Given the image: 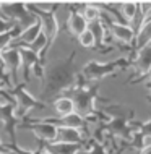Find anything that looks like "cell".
<instances>
[{
  "label": "cell",
  "mask_w": 151,
  "mask_h": 154,
  "mask_svg": "<svg viewBox=\"0 0 151 154\" xmlns=\"http://www.w3.org/2000/svg\"><path fill=\"white\" fill-rule=\"evenodd\" d=\"M111 32H112V37H115L117 41H122V42H130V41L135 37L133 28L127 26V24H122V23H114L112 24Z\"/></svg>",
  "instance_id": "6da1fadb"
},
{
  "label": "cell",
  "mask_w": 151,
  "mask_h": 154,
  "mask_svg": "<svg viewBox=\"0 0 151 154\" xmlns=\"http://www.w3.org/2000/svg\"><path fill=\"white\" fill-rule=\"evenodd\" d=\"M137 66L141 73H148L151 70V44H146L140 49L137 59Z\"/></svg>",
  "instance_id": "7a4b0ae2"
},
{
  "label": "cell",
  "mask_w": 151,
  "mask_h": 154,
  "mask_svg": "<svg viewBox=\"0 0 151 154\" xmlns=\"http://www.w3.org/2000/svg\"><path fill=\"white\" fill-rule=\"evenodd\" d=\"M57 140L58 143H64V144H77L80 141V131L73 130V128H58L57 130Z\"/></svg>",
  "instance_id": "3957f363"
},
{
  "label": "cell",
  "mask_w": 151,
  "mask_h": 154,
  "mask_svg": "<svg viewBox=\"0 0 151 154\" xmlns=\"http://www.w3.org/2000/svg\"><path fill=\"white\" fill-rule=\"evenodd\" d=\"M68 26H70V31H72L73 34H77V36H80L83 31L88 29V23H86V20L81 16V13H72L70 15Z\"/></svg>",
  "instance_id": "277c9868"
},
{
  "label": "cell",
  "mask_w": 151,
  "mask_h": 154,
  "mask_svg": "<svg viewBox=\"0 0 151 154\" xmlns=\"http://www.w3.org/2000/svg\"><path fill=\"white\" fill-rule=\"evenodd\" d=\"M57 127L54 125H49V123H44V125H37L34 127V131L37 133V136L44 140H49V141H55L57 140Z\"/></svg>",
  "instance_id": "5b68a950"
},
{
  "label": "cell",
  "mask_w": 151,
  "mask_h": 154,
  "mask_svg": "<svg viewBox=\"0 0 151 154\" xmlns=\"http://www.w3.org/2000/svg\"><path fill=\"white\" fill-rule=\"evenodd\" d=\"M55 110H57V114H60L62 117H65V115L75 112V102L68 97H60V99H57V102H55Z\"/></svg>",
  "instance_id": "8992f818"
},
{
  "label": "cell",
  "mask_w": 151,
  "mask_h": 154,
  "mask_svg": "<svg viewBox=\"0 0 151 154\" xmlns=\"http://www.w3.org/2000/svg\"><path fill=\"white\" fill-rule=\"evenodd\" d=\"M42 32V28H41V23H36V24H33V26H29L26 31L23 32L21 36V41L23 42H28V44H33L36 41V37Z\"/></svg>",
  "instance_id": "52a82bcc"
},
{
  "label": "cell",
  "mask_w": 151,
  "mask_h": 154,
  "mask_svg": "<svg viewBox=\"0 0 151 154\" xmlns=\"http://www.w3.org/2000/svg\"><path fill=\"white\" fill-rule=\"evenodd\" d=\"M62 122H64V127H65V128L80 130V128L83 127V119H81V115L77 114V112H72V114L65 115V117L62 119Z\"/></svg>",
  "instance_id": "ba28073f"
},
{
  "label": "cell",
  "mask_w": 151,
  "mask_h": 154,
  "mask_svg": "<svg viewBox=\"0 0 151 154\" xmlns=\"http://www.w3.org/2000/svg\"><path fill=\"white\" fill-rule=\"evenodd\" d=\"M120 8H122V15L127 21H133L135 20V16L138 13V3L137 2H124L120 5Z\"/></svg>",
  "instance_id": "9c48e42d"
},
{
  "label": "cell",
  "mask_w": 151,
  "mask_h": 154,
  "mask_svg": "<svg viewBox=\"0 0 151 154\" xmlns=\"http://www.w3.org/2000/svg\"><path fill=\"white\" fill-rule=\"evenodd\" d=\"M138 44L143 47L146 44H151V18H148L143 23L140 29V34H138Z\"/></svg>",
  "instance_id": "30bf717a"
},
{
  "label": "cell",
  "mask_w": 151,
  "mask_h": 154,
  "mask_svg": "<svg viewBox=\"0 0 151 154\" xmlns=\"http://www.w3.org/2000/svg\"><path fill=\"white\" fill-rule=\"evenodd\" d=\"M81 16L86 20V23H94L99 20L101 11L96 5H85V8H83V11H81Z\"/></svg>",
  "instance_id": "8fae6325"
},
{
  "label": "cell",
  "mask_w": 151,
  "mask_h": 154,
  "mask_svg": "<svg viewBox=\"0 0 151 154\" xmlns=\"http://www.w3.org/2000/svg\"><path fill=\"white\" fill-rule=\"evenodd\" d=\"M78 41H80V44H81L83 47H93V45L96 44V39H94L93 32H91L90 29L83 31L81 34L78 36Z\"/></svg>",
  "instance_id": "7c38bea8"
},
{
  "label": "cell",
  "mask_w": 151,
  "mask_h": 154,
  "mask_svg": "<svg viewBox=\"0 0 151 154\" xmlns=\"http://www.w3.org/2000/svg\"><path fill=\"white\" fill-rule=\"evenodd\" d=\"M88 29L93 32V36H94L96 41H101V39H102V36H104V28H102V24H101V23L94 21L91 26H88Z\"/></svg>",
  "instance_id": "4fadbf2b"
},
{
  "label": "cell",
  "mask_w": 151,
  "mask_h": 154,
  "mask_svg": "<svg viewBox=\"0 0 151 154\" xmlns=\"http://www.w3.org/2000/svg\"><path fill=\"white\" fill-rule=\"evenodd\" d=\"M44 44H46V36L42 34V32H41V34L36 37V41H34V42L31 44V49H33L34 52H37V51H41V47H42Z\"/></svg>",
  "instance_id": "5bb4252c"
},
{
  "label": "cell",
  "mask_w": 151,
  "mask_h": 154,
  "mask_svg": "<svg viewBox=\"0 0 151 154\" xmlns=\"http://www.w3.org/2000/svg\"><path fill=\"white\" fill-rule=\"evenodd\" d=\"M10 39H11L10 32H0V51H2V49H5V45L10 42Z\"/></svg>",
  "instance_id": "9a60e30c"
},
{
  "label": "cell",
  "mask_w": 151,
  "mask_h": 154,
  "mask_svg": "<svg viewBox=\"0 0 151 154\" xmlns=\"http://www.w3.org/2000/svg\"><path fill=\"white\" fill-rule=\"evenodd\" d=\"M140 154H151V144H148V146H143V148H141Z\"/></svg>",
  "instance_id": "2e32d148"
},
{
  "label": "cell",
  "mask_w": 151,
  "mask_h": 154,
  "mask_svg": "<svg viewBox=\"0 0 151 154\" xmlns=\"http://www.w3.org/2000/svg\"><path fill=\"white\" fill-rule=\"evenodd\" d=\"M145 133H146V138H151V122L145 127Z\"/></svg>",
  "instance_id": "e0dca14e"
},
{
  "label": "cell",
  "mask_w": 151,
  "mask_h": 154,
  "mask_svg": "<svg viewBox=\"0 0 151 154\" xmlns=\"http://www.w3.org/2000/svg\"><path fill=\"white\" fill-rule=\"evenodd\" d=\"M16 154H31V152H28V151H21V149H18V151H16Z\"/></svg>",
  "instance_id": "ac0fdd59"
},
{
  "label": "cell",
  "mask_w": 151,
  "mask_h": 154,
  "mask_svg": "<svg viewBox=\"0 0 151 154\" xmlns=\"http://www.w3.org/2000/svg\"><path fill=\"white\" fill-rule=\"evenodd\" d=\"M44 154H52V152H49V151H46V152H44Z\"/></svg>",
  "instance_id": "d6986e66"
}]
</instances>
